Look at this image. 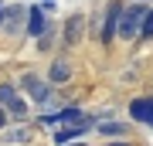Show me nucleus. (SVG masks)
<instances>
[{"label":"nucleus","instance_id":"4468645a","mask_svg":"<svg viewBox=\"0 0 153 146\" xmlns=\"http://www.w3.org/2000/svg\"><path fill=\"white\" fill-rule=\"evenodd\" d=\"M150 41H153V7L146 10V17H143V27H140L136 41H133V48H143V44H150Z\"/></svg>","mask_w":153,"mask_h":146},{"label":"nucleus","instance_id":"423d86ee","mask_svg":"<svg viewBox=\"0 0 153 146\" xmlns=\"http://www.w3.org/2000/svg\"><path fill=\"white\" fill-rule=\"evenodd\" d=\"M58 34H61V41H65L68 48H75V44H82V34H85V14H68Z\"/></svg>","mask_w":153,"mask_h":146},{"label":"nucleus","instance_id":"412c9836","mask_svg":"<svg viewBox=\"0 0 153 146\" xmlns=\"http://www.w3.org/2000/svg\"><path fill=\"white\" fill-rule=\"evenodd\" d=\"M0 21H4V4H0Z\"/></svg>","mask_w":153,"mask_h":146},{"label":"nucleus","instance_id":"20e7f679","mask_svg":"<svg viewBox=\"0 0 153 146\" xmlns=\"http://www.w3.org/2000/svg\"><path fill=\"white\" fill-rule=\"evenodd\" d=\"M24 21H27V7L24 4H4V21H0V31L17 38L24 31Z\"/></svg>","mask_w":153,"mask_h":146},{"label":"nucleus","instance_id":"9b49d317","mask_svg":"<svg viewBox=\"0 0 153 146\" xmlns=\"http://www.w3.org/2000/svg\"><path fill=\"white\" fill-rule=\"evenodd\" d=\"M71 75H75L71 61L58 54V58H51V65H48V75H44V78H48L55 88H61V85H68V82H71Z\"/></svg>","mask_w":153,"mask_h":146},{"label":"nucleus","instance_id":"4be33fe9","mask_svg":"<svg viewBox=\"0 0 153 146\" xmlns=\"http://www.w3.org/2000/svg\"><path fill=\"white\" fill-rule=\"evenodd\" d=\"M146 4H153V0H146Z\"/></svg>","mask_w":153,"mask_h":146},{"label":"nucleus","instance_id":"aec40b11","mask_svg":"<svg viewBox=\"0 0 153 146\" xmlns=\"http://www.w3.org/2000/svg\"><path fill=\"white\" fill-rule=\"evenodd\" d=\"M68 146H88V143H78V139H75V143H68Z\"/></svg>","mask_w":153,"mask_h":146},{"label":"nucleus","instance_id":"0eeeda50","mask_svg":"<svg viewBox=\"0 0 153 146\" xmlns=\"http://www.w3.org/2000/svg\"><path fill=\"white\" fill-rule=\"evenodd\" d=\"M82 119H88V116H85L78 105H65V109H58V112H44V116H41V122H44V126H55V129H58V126L82 122Z\"/></svg>","mask_w":153,"mask_h":146},{"label":"nucleus","instance_id":"ddd939ff","mask_svg":"<svg viewBox=\"0 0 153 146\" xmlns=\"http://www.w3.org/2000/svg\"><path fill=\"white\" fill-rule=\"evenodd\" d=\"M27 112H31V102L27 99H14L10 105H7V116H10V122H27Z\"/></svg>","mask_w":153,"mask_h":146},{"label":"nucleus","instance_id":"a211bd4d","mask_svg":"<svg viewBox=\"0 0 153 146\" xmlns=\"http://www.w3.org/2000/svg\"><path fill=\"white\" fill-rule=\"evenodd\" d=\"M102 146H133L129 139H109V143H102Z\"/></svg>","mask_w":153,"mask_h":146},{"label":"nucleus","instance_id":"9d476101","mask_svg":"<svg viewBox=\"0 0 153 146\" xmlns=\"http://www.w3.org/2000/svg\"><path fill=\"white\" fill-rule=\"evenodd\" d=\"M31 139H34L31 122H17V126H7V129H0V143H4V146H27Z\"/></svg>","mask_w":153,"mask_h":146},{"label":"nucleus","instance_id":"f03ea898","mask_svg":"<svg viewBox=\"0 0 153 146\" xmlns=\"http://www.w3.org/2000/svg\"><path fill=\"white\" fill-rule=\"evenodd\" d=\"M150 7L143 4V0H136V4H123V14H119V31H116V38L119 41H136L140 27H143V17H146Z\"/></svg>","mask_w":153,"mask_h":146},{"label":"nucleus","instance_id":"7ed1b4c3","mask_svg":"<svg viewBox=\"0 0 153 146\" xmlns=\"http://www.w3.org/2000/svg\"><path fill=\"white\" fill-rule=\"evenodd\" d=\"M119 14H123V0H109L102 14V24H99V44L102 48H112L116 31H119Z\"/></svg>","mask_w":153,"mask_h":146},{"label":"nucleus","instance_id":"dca6fc26","mask_svg":"<svg viewBox=\"0 0 153 146\" xmlns=\"http://www.w3.org/2000/svg\"><path fill=\"white\" fill-rule=\"evenodd\" d=\"M34 41H38V51H51V44H55V27L48 24V31H44L41 38H34Z\"/></svg>","mask_w":153,"mask_h":146},{"label":"nucleus","instance_id":"f8f14e48","mask_svg":"<svg viewBox=\"0 0 153 146\" xmlns=\"http://www.w3.org/2000/svg\"><path fill=\"white\" fill-rule=\"evenodd\" d=\"M92 129L99 136H109V139H129V122H119V119H102V122H95Z\"/></svg>","mask_w":153,"mask_h":146},{"label":"nucleus","instance_id":"39448f33","mask_svg":"<svg viewBox=\"0 0 153 146\" xmlns=\"http://www.w3.org/2000/svg\"><path fill=\"white\" fill-rule=\"evenodd\" d=\"M92 119H82V122H71V126H58L55 133H51V143L55 146H68V143H75V139H82V136L92 133Z\"/></svg>","mask_w":153,"mask_h":146},{"label":"nucleus","instance_id":"f3484780","mask_svg":"<svg viewBox=\"0 0 153 146\" xmlns=\"http://www.w3.org/2000/svg\"><path fill=\"white\" fill-rule=\"evenodd\" d=\"M7 126H10V116H7V109L0 105V129H7Z\"/></svg>","mask_w":153,"mask_h":146},{"label":"nucleus","instance_id":"f257e3e1","mask_svg":"<svg viewBox=\"0 0 153 146\" xmlns=\"http://www.w3.org/2000/svg\"><path fill=\"white\" fill-rule=\"evenodd\" d=\"M17 88H21V95L27 99L34 105H51L55 102V85H51L48 78H41L38 71H24L21 78H17Z\"/></svg>","mask_w":153,"mask_h":146},{"label":"nucleus","instance_id":"6e6552de","mask_svg":"<svg viewBox=\"0 0 153 146\" xmlns=\"http://www.w3.org/2000/svg\"><path fill=\"white\" fill-rule=\"evenodd\" d=\"M129 119L136 126H146V129H153V95H140L129 102Z\"/></svg>","mask_w":153,"mask_h":146},{"label":"nucleus","instance_id":"6ab92c4d","mask_svg":"<svg viewBox=\"0 0 153 146\" xmlns=\"http://www.w3.org/2000/svg\"><path fill=\"white\" fill-rule=\"evenodd\" d=\"M41 7H44V10H51V7H55V0H41Z\"/></svg>","mask_w":153,"mask_h":146},{"label":"nucleus","instance_id":"1a4fd4ad","mask_svg":"<svg viewBox=\"0 0 153 146\" xmlns=\"http://www.w3.org/2000/svg\"><path fill=\"white\" fill-rule=\"evenodd\" d=\"M44 31H48V10L41 4H31L27 7V21H24V34L27 38H41Z\"/></svg>","mask_w":153,"mask_h":146},{"label":"nucleus","instance_id":"2eb2a0df","mask_svg":"<svg viewBox=\"0 0 153 146\" xmlns=\"http://www.w3.org/2000/svg\"><path fill=\"white\" fill-rule=\"evenodd\" d=\"M14 99H21V88H17V82H10V78H7V82H0V105L7 109Z\"/></svg>","mask_w":153,"mask_h":146}]
</instances>
